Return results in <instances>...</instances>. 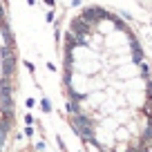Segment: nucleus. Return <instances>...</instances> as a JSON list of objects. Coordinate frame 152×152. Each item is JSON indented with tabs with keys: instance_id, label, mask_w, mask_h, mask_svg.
Wrapping results in <instances>:
<instances>
[{
	"instance_id": "1",
	"label": "nucleus",
	"mask_w": 152,
	"mask_h": 152,
	"mask_svg": "<svg viewBox=\"0 0 152 152\" xmlns=\"http://www.w3.org/2000/svg\"><path fill=\"white\" fill-rule=\"evenodd\" d=\"M63 96L87 152H152V74L141 40L114 9L87 5L63 36Z\"/></svg>"
}]
</instances>
